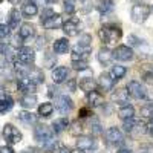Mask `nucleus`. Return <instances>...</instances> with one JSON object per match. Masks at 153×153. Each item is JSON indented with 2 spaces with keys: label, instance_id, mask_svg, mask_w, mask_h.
I'll return each mask as SVG.
<instances>
[{
  "label": "nucleus",
  "instance_id": "nucleus-1",
  "mask_svg": "<svg viewBox=\"0 0 153 153\" xmlns=\"http://www.w3.org/2000/svg\"><path fill=\"white\" fill-rule=\"evenodd\" d=\"M98 35H100V38H101V42H103V43L113 45V43H117L120 38H121L123 31H121L120 26H117V25L109 23V25H104V26L100 29Z\"/></svg>",
  "mask_w": 153,
  "mask_h": 153
},
{
  "label": "nucleus",
  "instance_id": "nucleus-2",
  "mask_svg": "<svg viewBox=\"0 0 153 153\" xmlns=\"http://www.w3.org/2000/svg\"><path fill=\"white\" fill-rule=\"evenodd\" d=\"M130 16H132V20L135 23H143L149 19L150 16V8L147 5H141V3H136L133 5L132 8V12H130Z\"/></svg>",
  "mask_w": 153,
  "mask_h": 153
},
{
  "label": "nucleus",
  "instance_id": "nucleus-3",
  "mask_svg": "<svg viewBox=\"0 0 153 153\" xmlns=\"http://www.w3.org/2000/svg\"><path fill=\"white\" fill-rule=\"evenodd\" d=\"M112 55H113L115 60H118V61H130L135 57L132 48L130 46H126V45L117 46V48L112 51Z\"/></svg>",
  "mask_w": 153,
  "mask_h": 153
},
{
  "label": "nucleus",
  "instance_id": "nucleus-4",
  "mask_svg": "<svg viewBox=\"0 0 153 153\" xmlns=\"http://www.w3.org/2000/svg\"><path fill=\"white\" fill-rule=\"evenodd\" d=\"M127 92H129V95L130 97H133V98H136V100H143V98H146L147 97V91H146V87L139 83V81H136V80H132V81H129L127 83Z\"/></svg>",
  "mask_w": 153,
  "mask_h": 153
},
{
  "label": "nucleus",
  "instance_id": "nucleus-5",
  "mask_svg": "<svg viewBox=\"0 0 153 153\" xmlns=\"http://www.w3.org/2000/svg\"><path fill=\"white\" fill-rule=\"evenodd\" d=\"M3 138L8 144H19L22 141V133L12 124H5L3 127Z\"/></svg>",
  "mask_w": 153,
  "mask_h": 153
},
{
  "label": "nucleus",
  "instance_id": "nucleus-6",
  "mask_svg": "<svg viewBox=\"0 0 153 153\" xmlns=\"http://www.w3.org/2000/svg\"><path fill=\"white\" fill-rule=\"evenodd\" d=\"M76 149L81 150L83 153H89L97 149V141L92 136H86V135H80L76 139Z\"/></svg>",
  "mask_w": 153,
  "mask_h": 153
},
{
  "label": "nucleus",
  "instance_id": "nucleus-7",
  "mask_svg": "<svg viewBox=\"0 0 153 153\" xmlns=\"http://www.w3.org/2000/svg\"><path fill=\"white\" fill-rule=\"evenodd\" d=\"M55 107L61 115H68L74 109V101L68 95H58L55 98Z\"/></svg>",
  "mask_w": 153,
  "mask_h": 153
},
{
  "label": "nucleus",
  "instance_id": "nucleus-8",
  "mask_svg": "<svg viewBox=\"0 0 153 153\" xmlns=\"http://www.w3.org/2000/svg\"><path fill=\"white\" fill-rule=\"evenodd\" d=\"M104 136H106L107 144H110V146H123L124 144V136H123L121 130L117 129V127H110V129H107Z\"/></svg>",
  "mask_w": 153,
  "mask_h": 153
},
{
  "label": "nucleus",
  "instance_id": "nucleus-9",
  "mask_svg": "<svg viewBox=\"0 0 153 153\" xmlns=\"http://www.w3.org/2000/svg\"><path fill=\"white\" fill-rule=\"evenodd\" d=\"M34 136H35V139L38 143L46 144L48 141H52L54 139V132L46 126H37L35 130H34Z\"/></svg>",
  "mask_w": 153,
  "mask_h": 153
},
{
  "label": "nucleus",
  "instance_id": "nucleus-10",
  "mask_svg": "<svg viewBox=\"0 0 153 153\" xmlns=\"http://www.w3.org/2000/svg\"><path fill=\"white\" fill-rule=\"evenodd\" d=\"M17 60H19L20 63H23V65L31 66L32 63L35 61V52H34V49L26 48V46H22V48L17 51Z\"/></svg>",
  "mask_w": 153,
  "mask_h": 153
},
{
  "label": "nucleus",
  "instance_id": "nucleus-11",
  "mask_svg": "<svg viewBox=\"0 0 153 153\" xmlns=\"http://www.w3.org/2000/svg\"><path fill=\"white\" fill-rule=\"evenodd\" d=\"M17 87H19L20 92H25V94H34L37 91V84H34L25 75H19L17 76Z\"/></svg>",
  "mask_w": 153,
  "mask_h": 153
},
{
  "label": "nucleus",
  "instance_id": "nucleus-12",
  "mask_svg": "<svg viewBox=\"0 0 153 153\" xmlns=\"http://www.w3.org/2000/svg\"><path fill=\"white\" fill-rule=\"evenodd\" d=\"M92 51V46H81L76 43L72 49V61H76V60H87L89 54Z\"/></svg>",
  "mask_w": 153,
  "mask_h": 153
},
{
  "label": "nucleus",
  "instance_id": "nucleus-13",
  "mask_svg": "<svg viewBox=\"0 0 153 153\" xmlns=\"http://www.w3.org/2000/svg\"><path fill=\"white\" fill-rule=\"evenodd\" d=\"M22 20V12L17 8H12L9 11V16H8V26L11 31H16L19 28V23Z\"/></svg>",
  "mask_w": 153,
  "mask_h": 153
},
{
  "label": "nucleus",
  "instance_id": "nucleus-14",
  "mask_svg": "<svg viewBox=\"0 0 153 153\" xmlns=\"http://www.w3.org/2000/svg\"><path fill=\"white\" fill-rule=\"evenodd\" d=\"M129 92H127V89H118V91H115L112 94V101L117 104H121V106H126L127 103H129Z\"/></svg>",
  "mask_w": 153,
  "mask_h": 153
},
{
  "label": "nucleus",
  "instance_id": "nucleus-15",
  "mask_svg": "<svg viewBox=\"0 0 153 153\" xmlns=\"http://www.w3.org/2000/svg\"><path fill=\"white\" fill-rule=\"evenodd\" d=\"M68 68L66 66H58L52 71V80H54V84H61V83H65L66 78H68Z\"/></svg>",
  "mask_w": 153,
  "mask_h": 153
},
{
  "label": "nucleus",
  "instance_id": "nucleus-16",
  "mask_svg": "<svg viewBox=\"0 0 153 153\" xmlns=\"http://www.w3.org/2000/svg\"><path fill=\"white\" fill-rule=\"evenodd\" d=\"M113 84H115V80L110 76V74H101L100 78H98V86L103 89L104 92H109L113 89Z\"/></svg>",
  "mask_w": 153,
  "mask_h": 153
},
{
  "label": "nucleus",
  "instance_id": "nucleus-17",
  "mask_svg": "<svg viewBox=\"0 0 153 153\" xmlns=\"http://www.w3.org/2000/svg\"><path fill=\"white\" fill-rule=\"evenodd\" d=\"M42 25H43L45 29H57V28L63 26V19H61L60 14H54L52 17H49L48 20L42 22Z\"/></svg>",
  "mask_w": 153,
  "mask_h": 153
},
{
  "label": "nucleus",
  "instance_id": "nucleus-18",
  "mask_svg": "<svg viewBox=\"0 0 153 153\" xmlns=\"http://www.w3.org/2000/svg\"><path fill=\"white\" fill-rule=\"evenodd\" d=\"M52 49L55 54H68V51L71 49L68 38H58V40H55L52 45Z\"/></svg>",
  "mask_w": 153,
  "mask_h": 153
},
{
  "label": "nucleus",
  "instance_id": "nucleus-19",
  "mask_svg": "<svg viewBox=\"0 0 153 153\" xmlns=\"http://www.w3.org/2000/svg\"><path fill=\"white\" fill-rule=\"evenodd\" d=\"M63 32L68 37H75L78 34V22L76 20H68L63 23Z\"/></svg>",
  "mask_w": 153,
  "mask_h": 153
},
{
  "label": "nucleus",
  "instance_id": "nucleus-20",
  "mask_svg": "<svg viewBox=\"0 0 153 153\" xmlns=\"http://www.w3.org/2000/svg\"><path fill=\"white\" fill-rule=\"evenodd\" d=\"M113 8H115V0H100L97 5V9L100 11L101 16H106L109 12H112Z\"/></svg>",
  "mask_w": 153,
  "mask_h": 153
},
{
  "label": "nucleus",
  "instance_id": "nucleus-21",
  "mask_svg": "<svg viewBox=\"0 0 153 153\" xmlns=\"http://www.w3.org/2000/svg\"><path fill=\"white\" fill-rule=\"evenodd\" d=\"M37 101L38 100H37V95L35 94H25L20 98V106L26 107V109H32V107L37 106Z\"/></svg>",
  "mask_w": 153,
  "mask_h": 153
},
{
  "label": "nucleus",
  "instance_id": "nucleus-22",
  "mask_svg": "<svg viewBox=\"0 0 153 153\" xmlns=\"http://www.w3.org/2000/svg\"><path fill=\"white\" fill-rule=\"evenodd\" d=\"M37 12H38V6H37L34 2H31V0H28V2L22 6V14H23L25 17H28V19L37 16Z\"/></svg>",
  "mask_w": 153,
  "mask_h": 153
},
{
  "label": "nucleus",
  "instance_id": "nucleus-23",
  "mask_svg": "<svg viewBox=\"0 0 153 153\" xmlns=\"http://www.w3.org/2000/svg\"><path fill=\"white\" fill-rule=\"evenodd\" d=\"M95 87H97V83L94 81L92 76H84V78H80V89L84 92H92L95 91Z\"/></svg>",
  "mask_w": 153,
  "mask_h": 153
},
{
  "label": "nucleus",
  "instance_id": "nucleus-24",
  "mask_svg": "<svg viewBox=\"0 0 153 153\" xmlns=\"http://www.w3.org/2000/svg\"><path fill=\"white\" fill-rule=\"evenodd\" d=\"M87 101H89V104L94 106V107H98L104 103V97L101 95L100 92L97 91H92V92H89L87 94Z\"/></svg>",
  "mask_w": 153,
  "mask_h": 153
},
{
  "label": "nucleus",
  "instance_id": "nucleus-25",
  "mask_svg": "<svg viewBox=\"0 0 153 153\" xmlns=\"http://www.w3.org/2000/svg\"><path fill=\"white\" fill-rule=\"evenodd\" d=\"M97 58H98V61L101 63V65H109L110 63V60L113 58V55H112V51L110 49H107V48H101L100 51H98V55H97Z\"/></svg>",
  "mask_w": 153,
  "mask_h": 153
},
{
  "label": "nucleus",
  "instance_id": "nucleus-26",
  "mask_svg": "<svg viewBox=\"0 0 153 153\" xmlns=\"http://www.w3.org/2000/svg\"><path fill=\"white\" fill-rule=\"evenodd\" d=\"M14 107V101L9 95H0V113H6Z\"/></svg>",
  "mask_w": 153,
  "mask_h": 153
},
{
  "label": "nucleus",
  "instance_id": "nucleus-27",
  "mask_svg": "<svg viewBox=\"0 0 153 153\" xmlns=\"http://www.w3.org/2000/svg\"><path fill=\"white\" fill-rule=\"evenodd\" d=\"M68 127H69V120L63 117V118H58V120H55L52 123V132L61 133V132H65Z\"/></svg>",
  "mask_w": 153,
  "mask_h": 153
},
{
  "label": "nucleus",
  "instance_id": "nucleus-28",
  "mask_svg": "<svg viewBox=\"0 0 153 153\" xmlns=\"http://www.w3.org/2000/svg\"><path fill=\"white\" fill-rule=\"evenodd\" d=\"M118 117L124 121V120H129V118H133L135 117V109L133 106L130 104H126V106H121L120 110H118Z\"/></svg>",
  "mask_w": 153,
  "mask_h": 153
},
{
  "label": "nucleus",
  "instance_id": "nucleus-29",
  "mask_svg": "<svg viewBox=\"0 0 153 153\" xmlns=\"http://www.w3.org/2000/svg\"><path fill=\"white\" fill-rule=\"evenodd\" d=\"M34 31H35L34 25H31V23H23L22 26H20V29H19V35H20L22 40H25V38L32 37V35H34Z\"/></svg>",
  "mask_w": 153,
  "mask_h": 153
},
{
  "label": "nucleus",
  "instance_id": "nucleus-30",
  "mask_svg": "<svg viewBox=\"0 0 153 153\" xmlns=\"http://www.w3.org/2000/svg\"><path fill=\"white\" fill-rule=\"evenodd\" d=\"M126 72H127V69H126L124 66H121V65H115V66L110 69V76H112L115 81H118V80H121L123 76L126 75Z\"/></svg>",
  "mask_w": 153,
  "mask_h": 153
},
{
  "label": "nucleus",
  "instance_id": "nucleus-31",
  "mask_svg": "<svg viewBox=\"0 0 153 153\" xmlns=\"http://www.w3.org/2000/svg\"><path fill=\"white\" fill-rule=\"evenodd\" d=\"M17 118H19L20 121H23L25 124H34V123L37 121V117H35V115H34L32 112H26V110L19 112Z\"/></svg>",
  "mask_w": 153,
  "mask_h": 153
},
{
  "label": "nucleus",
  "instance_id": "nucleus-32",
  "mask_svg": "<svg viewBox=\"0 0 153 153\" xmlns=\"http://www.w3.org/2000/svg\"><path fill=\"white\" fill-rule=\"evenodd\" d=\"M52 112H54V104H51V103H43L38 106V115L43 118H49L52 115Z\"/></svg>",
  "mask_w": 153,
  "mask_h": 153
},
{
  "label": "nucleus",
  "instance_id": "nucleus-33",
  "mask_svg": "<svg viewBox=\"0 0 153 153\" xmlns=\"http://www.w3.org/2000/svg\"><path fill=\"white\" fill-rule=\"evenodd\" d=\"M141 76L147 83H153V65H146L141 68Z\"/></svg>",
  "mask_w": 153,
  "mask_h": 153
},
{
  "label": "nucleus",
  "instance_id": "nucleus-34",
  "mask_svg": "<svg viewBox=\"0 0 153 153\" xmlns=\"http://www.w3.org/2000/svg\"><path fill=\"white\" fill-rule=\"evenodd\" d=\"M89 127H91V132L94 135H101L103 133V127H101L100 121L97 118H94V117L91 118V121H89Z\"/></svg>",
  "mask_w": 153,
  "mask_h": 153
},
{
  "label": "nucleus",
  "instance_id": "nucleus-35",
  "mask_svg": "<svg viewBox=\"0 0 153 153\" xmlns=\"http://www.w3.org/2000/svg\"><path fill=\"white\" fill-rule=\"evenodd\" d=\"M138 123H139V121H136L135 117H133V118H129V120H124V121H123V127H124V130H126L127 133H132V132L135 130V127L138 126Z\"/></svg>",
  "mask_w": 153,
  "mask_h": 153
},
{
  "label": "nucleus",
  "instance_id": "nucleus-36",
  "mask_svg": "<svg viewBox=\"0 0 153 153\" xmlns=\"http://www.w3.org/2000/svg\"><path fill=\"white\" fill-rule=\"evenodd\" d=\"M141 117L146 120H153V103L144 104L141 107Z\"/></svg>",
  "mask_w": 153,
  "mask_h": 153
},
{
  "label": "nucleus",
  "instance_id": "nucleus-37",
  "mask_svg": "<svg viewBox=\"0 0 153 153\" xmlns=\"http://www.w3.org/2000/svg\"><path fill=\"white\" fill-rule=\"evenodd\" d=\"M63 9H65V12H68V14H74L76 11L75 0H65V2H63Z\"/></svg>",
  "mask_w": 153,
  "mask_h": 153
},
{
  "label": "nucleus",
  "instance_id": "nucleus-38",
  "mask_svg": "<svg viewBox=\"0 0 153 153\" xmlns=\"http://www.w3.org/2000/svg\"><path fill=\"white\" fill-rule=\"evenodd\" d=\"M72 68L75 71H86L89 69V63L87 60H76V61H72Z\"/></svg>",
  "mask_w": 153,
  "mask_h": 153
},
{
  "label": "nucleus",
  "instance_id": "nucleus-39",
  "mask_svg": "<svg viewBox=\"0 0 153 153\" xmlns=\"http://www.w3.org/2000/svg\"><path fill=\"white\" fill-rule=\"evenodd\" d=\"M91 43H92V37L89 35V34H83L80 37L78 45H81V46H91Z\"/></svg>",
  "mask_w": 153,
  "mask_h": 153
},
{
  "label": "nucleus",
  "instance_id": "nucleus-40",
  "mask_svg": "<svg viewBox=\"0 0 153 153\" xmlns=\"http://www.w3.org/2000/svg\"><path fill=\"white\" fill-rule=\"evenodd\" d=\"M9 32H11V29H9L8 25L0 23V38H6L9 35Z\"/></svg>",
  "mask_w": 153,
  "mask_h": 153
},
{
  "label": "nucleus",
  "instance_id": "nucleus-41",
  "mask_svg": "<svg viewBox=\"0 0 153 153\" xmlns=\"http://www.w3.org/2000/svg\"><path fill=\"white\" fill-rule=\"evenodd\" d=\"M54 14H55V12H54L52 9H51V8H45V9H43V12H42V16H40V17H42L40 20H42V22H45V20H48L49 17H52Z\"/></svg>",
  "mask_w": 153,
  "mask_h": 153
},
{
  "label": "nucleus",
  "instance_id": "nucleus-42",
  "mask_svg": "<svg viewBox=\"0 0 153 153\" xmlns=\"http://www.w3.org/2000/svg\"><path fill=\"white\" fill-rule=\"evenodd\" d=\"M129 43L132 45V46H138V48H141V45L144 43L143 40H139V38L136 37V35H129Z\"/></svg>",
  "mask_w": 153,
  "mask_h": 153
},
{
  "label": "nucleus",
  "instance_id": "nucleus-43",
  "mask_svg": "<svg viewBox=\"0 0 153 153\" xmlns=\"http://www.w3.org/2000/svg\"><path fill=\"white\" fill-rule=\"evenodd\" d=\"M78 117H80V118H87V117H94V115L91 113V110H89V109L83 107V109H80V112H78Z\"/></svg>",
  "mask_w": 153,
  "mask_h": 153
},
{
  "label": "nucleus",
  "instance_id": "nucleus-44",
  "mask_svg": "<svg viewBox=\"0 0 153 153\" xmlns=\"http://www.w3.org/2000/svg\"><path fill=\"white\" fill-rule=\"evenodd\" d=\"M72 127H74V129H72V130H71V132H72V135H78V133H80V132H81V126H80V127H78V121H75V123H74V126H72Z\"/></svg>",
  "mask_w": 153,
  "mask_h": 153
},
{
  "label": "nucleus",
  "instance_id": "nucleus-45",
  "mask_svg": "<svg viewBox=\"0 0 153 153\" xmlns=\"http://www.w3.org/2000/svg\"><path fill=\"white\" fill-rule=\"evenodd\" d=\"M146 132H147V135L153 136V120H150V123L146 126Z\"/></svg>",
  "mask_w": 153,
  "mask_h": 153
},
{
  "label": "nucleus",
  "instance_id": "nucleus-46",
  "mask_svg": "<svg viewBox=\"0 0 153 153\" xmlns=\"http://www.w3.org/2000/svg\"><path fill=\"white\" fill-rule=\"evenodd\" d=\"M0 153H16V152L12 150L9 146H3V147H0Z\"/></svg>",
  "mask_w": 153,
  "mask_h": 153
},
{
  "label": "nucleus",
  "instance_id": "nucleus-47",
  "mask_svg": "<svg viewBox=\"0 0 153 153\" xmlns=\"http://www.w3.org/2000/svg\"><path fill=\"white\" fill-rule=\"evenodd\" d=\"M58 153H71V150H69L68 147H65V146H60V149H58Z\"/></svg>",
  "mask_w": 153,
  "mask_h": 153
},
{
  "label": "nucleus",
  "instance_id": "nucleus-48",
  "mask_svg": "<svg viewBox=\"0 0 153 153\" xmlns=\"http://www.w3.org/2000/svg\"><path fill=\"white\" fill-rule=\"evenodd\" d=\"M31 2H34L37 6H45V3H46V0H31Z\"/></svg>",
  "mask_w": 153,
  "mask_h": 153
},
{
  "label": "nucleus",
  "instance_id": "nucleus-49",
  "mask_svg": "<svg viewBox=\"0 0 153 153\" xmlns=\"http://www.w3.org/2000/svg\"><path fill=\"white\" fill-rule=\"evenodd\" d=\"M19 153H35V150L34 149H25V150H22V152H19Z\"/></svg>",
  "mask_w": 153,
  "mask_h": 153
},
{
  "label": "nucleus",
  "instance_id": "nucleus-50",
  "mask_svg": "<svg viewBox=\"0 0 153 153\" xmlns=\"http://www.w3.org/2000/svg\"><path fill=\"white\" fill-rule=\"evenodd\" d=\"M117 153H132V150H129V149H120Z\"/></svg>",
  "mask_w": 153,
  "mask_h": 153
},
{
  "label": "nucleus",
  "instance_id": "nucleus-51",
  "mask_svg": "<svg viewBox=\"0 0 153 153\" xmlns=\"http://www.w3.org/2000/svg\"><path fill=\"white\" fill-rule=\"evenodd\" d=\"M9 2H11V3H12V5H17V3H19V2H20V0H9Z\"/></svg>",
  "mask_w": 153,
  "mask_h": 153
},
{
  "label": "nucleus",
  "instance_id": "nucleus-52",
  "mask_svg": "<svg viewBox=\"0 0 153 153\" xmlns=\"http://www.w3.org/2000/svg\"><path fill=\"white\" fill-rule=\"evenodd\" d=\"M71 153H83V152H81V150H78V149H76V150H72Z\"/></svg>",
  "mask_w": 153,
  "mask_h": 153
},
{
  "label": "nucleus",
  "instance_id": "nucleus-53",
  "mask_svg": "<svg viewBox=\"0 0 153 153\" xmlns=\"http://www.w3.org/2000/svg\"><path fill=\"white\" fill-rule=\"evenodd\" d=\"M46 2H57V0H46Z\"/></svg>",
  "mask_w": 153,
  "mask_h": 153
}]
</instances>
